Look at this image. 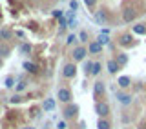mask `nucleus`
<instances>
[{
	"label": "nucleus",
	"mask_w": 146,
	"mask_h": 129,
	"mask_svg": "<svg viewBox=\"0 0 146 129\" xmlns=\"http://www.w3.org/2000/svg\"><path fill=\"white\" fill-rule=\"evenodd\" d=\"M95 111H97V115L100 118H104V116L110 115V105L104 104V102H97V104H95Z\"/></svg>",
	"instance_id": "1"
},
{
	"label": "nucleus",
	"mask_w": 146,
	"mask_h": 129,
	"mask_svg": "<svg viewBox=\"0 0 146 129\" xmlns=\"http://www.w3.org/2000/svg\"><path fill=\"white\" fill-rule=\"evenodd\" d=\"M57 98L60 100V102L68 104V102L71 100V93H70V89H66V87H62V89H58V93H57Z\"/></svg>",
	"instance_id": "2"
},
{
	"label": "nucleus",
	"mask_w": 146,
	"mask_h": 129,
	"mask_svg": "<svg viewBox=\"0 0 146 129\" xmlns=\"http://www.w3.org/2000/svg\"><path fill=\"white\" fill-rule=\"evenodd\" d=\"M75 75H77L75 64H66V66H64V76H66V78H73Z\"/></svg>",
	"instance_id": "3"
},
{
	"label": "nucleus",
	"mask_w": 146,
	"mask_h": 129,
	"mask_svg": "<svg viewBox=\"0 0 146 129\" xmlns=\"http://www.w3.org/2000/svg\"><path fill=\"white\" fill-rule=\"evenodd\" d=\"M77 111H79V107H77L75 104H71V105H68V107L64 109V116H66V118H75Z\"/></svg>",
	"instance_id": "4"
},
{
	"label": "nucleus",
	"mask_w": 146,
	"mask_h": 129,
	"mask_svg": "<svg viewBox=\"0 0 146 129\" xmlns=\"http://www.w3.org/2000/svg\"><path fill=\"white\" fill-rule=\"evenodd\" d=\"M84 57H86V49L84 47H77L75 51H73V60L75 62H80Z\"/></svg>",
	"instance_id": "5"
},
{
	"label": "nucleus",
	"mask_w": 146,
	"mask_h": 129,
	"mask_svg": "<svg viewBox=\"0 0 146 129\" xmlns=\"http://www.w3.org/2000/svg\"><path fill=\"white\" fill-rule=\"evenodd\" d=\"M122 16H124V20L126 22H131V20H133V18H135V11H133V9H131V7H124V13H122Z\"/></svg>",
	"instance_id": "6"
},
{
	"label": "nucleus",
	"mask_w": 146,
	"mask_h": 129,
	"mask_svg": "<svg viewBox=\"0 0 146 129\" xmlns=\"http://www.w3.org/2000/svg\"><path fill=\"white\" fill-rule=\"evenodd\" d=\"M100 49H102V45H100L99 42H91V44H90V49H88V51H90L91 55H97V53H100Z\"/></svg>",
	"instance_id": "7"
},
{
	"label": "nucleus",
	"mask_w": 146,
	"mask_h": 129,
	"mask_svg": "<svg viewBox=\"0 0 146 129\" xmlns=\"http://www.w3.org/2000/svg\"><path fill=\"white\" fill-rule=\"evenodd\" d=\"M117 98H119V102H121V104H124V105L131 104V96H130V95H124V93H121V95L117 96Z\"/></svg>",
	"instance_id": "8"
},
{
	"label": "nucleus",
	"mask_w": 146,
	"mask_h": 129,
	"mask_svg": "<svg viewBox=\"0 0 146 129\" xmlns=\"http://www.w3.org/2000/svg\"><path fill=\"white\" fill-rule=\"evenodd\" d=\"M90 73L91 75H99V71H100V64L99 62H93V64H90Z\"/></svg>",
	"instance_id": "9"
},
{
	"label": "nucleus",
	"mask_w": 146,
	"mask_h": 129,
	"mask_svg": "<svg viewBox=\"0 0 146 129\" xmlns=\"http://www.w3.org/2000/svg\"><path fill=\"white\" fill-rule=\"evenodd\" d=\"M108 71L111 73V75L119 71V66H117V62H115V60H110V62H108Z\"/></svg>",
	"instance_id": "10"
},
{
	"label": "nucleus",
	"mask_w": 146,
	"mask_h": 129,
	"mask_svg": "<svg viewBox=\"0 0 146 129\" xmlns=\"http://www.w3.org/2000/svg\"><path fill=\"white\" fill-rule=\"evenodd\" d=\"M133 33H137V35H144V33H146V26H144V24H137V26H133Z\"/></svg>",
	"instance_id": "11"
},
{
	"label": "nucleus",
	"mask_w": 146,
	"mask_h": 129,
	"mask_svg": "<svg viewBox=\"0 0 146 129\" xmlns=\"http://www.w3.org/2000/svg\"><path fill=\"white\" fill-rule=\"evenodd\" d=\"M97 127H99V129H110L111 126H110V122L106 120V118H100V120L97 122Z\"/></svg>",
	"instance_id": "12"
},
{
	"label": "nucleus",
	"mask_w": 146,
	"mask_h": 129,
	"mask_svg": "<svg viewBox=\"0 0 146 129\" xmlns=\"http://www.w3.org/2000/svg\"><path fill=\"white\" fill-rule=\"evenodd\" d=\"M115 62H117V66H119V67H121V66H124V64L128 62V57H126V55H119V57H117V60H115Z\"/></svg>",
	"instance_id": "13"
},
{
	"label": "nucleus",
	"mask_w": 146,
	"mask_h": 129,
	"mask_svg": "<svg viewBox=\"0 0 146 129\" xmlns=\"http://www.w3.org/2000/svg\"><path fill=\"white\" fill-rule=\"evenodd\" d=\"M104 93V84H102V82H97V84H95V95H102Z\"/></svg>",
	"instance_id": "14"
},
{
	"label": "nucleus",
	"mask_w": 146,
	"mask_h": 129,
	"mask_svg": "<svg viewBox=\"0 0 146 129\" xmlns=\"http://www.w3.org/2000/svg\"><path fill=\"white\" fill-rule=\"evenodd\" d=\"M24 69H27L29 73H35L36 71V66H35L33 62H24Z\"/></svg>",
	"instance_id": "15"
},
{
	"label": "nucleus",
	"mask_w": 146,
	"mask_h": 129,
	"mask_svg": "<svg viewBox=\"0 0 146 129\" xmlns=\"http://www.w3.org/2000/svg\"><path fill=\"white\" fill-rule=\"evenodd\" d=\"M119 86H121V87H128V86H130V78H128V76H121V78H119Z\"/></svg>",
	"instance_id": "16"
},
{
	"label": "nucleus",
	"mask_w": 146,
	"mask_h": 129,
	"mask_svg": "<svg viewBox=\"0 0 146 129\" xmlns=\"http://www.w3.org/2000/svg\"><path fill=\"white\" fill-rule=\"evenodd\" d=\"M119 42L121 44H130L131 42V35H122L121 38H119Z\"/></svg>",
	"instance_id": "17"
},
{
	"label": "nucleus",
	"mask_w": 146,
	"mask_h": 129,
	"mask_svg": "<svg viewBox=\"0 0 146 129\" xmlns=\"http://www.w3.org/2000/svg\"><path fill=\"white\" fill-rule=\"evenodd\" d=\"M7 55H9V47H7V45H0V58L7 57Z\"/></svg>",
	"instance_id": "18"
},
{
	"label": "nucleus",
	"mask_w": 146,
	"mask_h": 129,
	"mask_svg": "<svg viewBox=\"0 0 146 129\" xmlns=\"http://www.w3.org/2000/svg\"><path fill=\"white\" fill-rule=\"evenodd\" d=\"M9 36H11V31H9V29H2V31H0V38L7 40Z\"/></svg>",
	"instance_id": "19"
},
{
	"label": "nucleus",
	"mask_w": 146,
	"mask_h": 129,
	"mask_svg": "<svg viewBox=\"0 0 146 129\" xmlns=\"http://www.w3.org/2000/svg\"><path fill=\"white\" fill-rule=\"evenodd\" d=\"M53 107H55V102H53L51 98H48V100L44 102V109H53Z\"/></svg>",
	"instance_id": "20"
},
{
	"label": "nucleus",
	"mask_w": 146,
	"mask_h": 129,
	"mask_svg": "<svg viewBox=\"0 0 146 129\" xmlns=\"http://www.w3.org/2000/svg\"><path fill=\"white\" fill-rule=\"evenodd\" d=\"M13 86H15V80H13L11 76H7L6 78V87H13Z\"/></svg>",
	"instance_id": "21"
},
{
	"label": "nucleus",
	"mask_w": 146,
	"mask_h": 129,
	"mask_svg": "<svg viewBox=\"0 0 146 129\" xmlns=\"http://www.w3.org/2000/svg\"><path fill=\"white\" fill-rule=\"evenodd\" d=\"M20 49H22L24 53H29V51H31V45H29V44H22V47H20Z\"/></svg>",
	"instance_id": "22"
},
{
	"label": "nucleus",
	"mask_w": 146,
	"mask_h": 129,
	"mask_svg": "<svg viewBox=\"0 0 146 129\" xmlns=\"http://www.w3.org/2000/svg\"><path fill=\"white\" fill-rule=\"evenodd\" d=\"M24 87H26V82H18V86H17V91H24Z\"/></svg>",
	"instance_id": "23"
},
{
	"label": "nucleus",
	"mask_w": 146,
	"mask_h": 129,
	"mask_svg": "<svg viewBox=\"0 0 146 129\" xmlns=\"http://www.w3.org/2000/svg\"><path fill=\"white\" fill-rule=\"evenodd\" d=\"M86 2V6H90V7H93L95 4H97V0H84Z\"/></svg>",
	"instance_id": "24"
},
{
	"label": "nucleus",
	"mask_w": 146,
	"mask_h": 129,
	"mask_svg": "<svg viewBox=\"0 0 146 129\" xmlns=\"http://www.w3.org/2000/svg\"><path fill=\"white\" fill-rule=\"evenodd\" d=\"M75 35H70V36H68V44H73V42H75Z\"/></svg>",
	"instance_id": "25"
},
{
	"label": "nucleus",
	"mask_w": 146,
	"mask_h": 129,
	"mask_svg": "<svg viewBox=\"0 0 146 129\" xmlns=\"http://www.w3.org/2000/svg\"><path fill=\"white\" fill-rule=\"evenodd\" d=\"M108 42V38H106V36H100V38H99V44L100 45H102V44H106Z\"/></svg>",
	"instance_id": "26"
},
{
	"label": "nucleus",
	"mask_w": 146,
	"mask_h": 129,
	"mask_svg": "<svg viewBox=\"0 0 146 129\" xmlns=\"http://www.w3.org/2000/svg\"><path fill=\"white\" fill-rule=\"evenodd\" d=\"M86 38H88V33H84V31H82V33H80V40H82V42H84Z\"/></svg>",
	"instance_id": "27"
},
{
	"label": "nucleus",
	"mask_w": 146,
	"mask_h": 129,
	"mask_svg": "<svg viewBox=\"0 0 146 129\" xmlns=\"http://www.w3.org/2000/svg\"><path fill=\"white\" fill-rule=\"evenodd\" d=\"M53 15H55V16H57V18H62V13H60V11H58V9H57V11H53Z\"/></svg>",
	"instance_id": "28"
},
{
	"label": "nucleus",
	"mask_w": 146,
	"mask_h": 129,
	"mask_svg": "<svg viewBox=\"0 0 146 129\" xmlns=\"http://www.w3.org/2000/svg\"><path fill=\"white\" fill-rule=\"evenodd\" d=\"M22 129H35V127H22Z\"/></svg>",
	"instance_id": "29"
},
{
	"label": "nucleus",
	"mask_w": 146,
	"mask_h": 129,
	"mask_svg": "<svg viewBox=\"0 0 146 129\" xmlns=\"http://www.w3.org/2000/svg\"><path fill=\"white\" fill-rule=\"evenodd\" d=\"M0 66H2V60H0Z\"/></svg>",
	"instance_id": "30"
}]
</instances>
